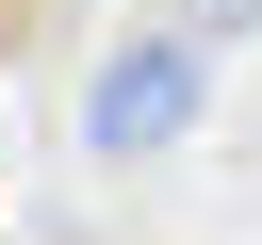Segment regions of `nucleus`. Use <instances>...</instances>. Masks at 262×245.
Wrapping results in <instances>:
<instances>
[{
	"label": "nucleus",
	"instance_id": "obj_1",
	"mask_svg": "<svg viewBox=\"0 0 262 245\" xmlns=\"http://www.w3.org/2000/svg\"><path fill=\"white\" fill-rule=\"evenodd\" d=\"M213 114V49L180 33V16H131L98 65H82V114H66V147L82 163H147V147H180Z\"/></svg>",
	"mask_w": 262,
	"mask_h": 245
},
{
	"label": "nucleus",
	"instance_id": "obj_2",
	"mask_svg": "<svg viewBox=\"0 0 262 245\" xmlns=\"http://www.w3.org/2000/svg\"><path fill=\"white\" fill-rule=\"evenodd\" d=\"M164 16H180L196 49H229V33H262V0H164Z\"/></svg>",
	"mask_w": 262,
	"mask_h": 245
}]
</instances>
